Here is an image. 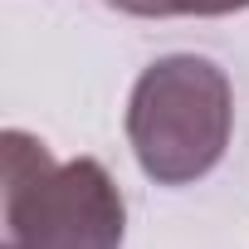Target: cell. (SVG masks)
Segmentation results:
<instances>
[{"label": "cell", "instance_id": "cell-1", "mask_svg": "<svg viewBox=\"0 0 249 249\" xmlns=\"http://www.w3.org/2000/svg\"><path fill=\"white\" fill-rule=\"evenodd\" d=\"M0 249H122L127 205L103 161H54L49 147L20 127L0 137Z\"/></svg>", "mask_w": 249, "mask_h": 249}, {"label": "cell", "instance_id": "cell-2", "mask_svg": "<svg viewBox=\"0 0 249 249\" xmlns=\"http://www.w3.org/2000/svg\"><path fill=\"white\" fill-rule=\"evenodd\" d=\"M234 93L220 64L200 54H166L142 69L127 98V142L157 186H196L230 147Z\"/></svg>", "mask_w": 249, "mask_h": 249}, {"label": "cell", "instance_id": "cell-3", "mask_svg": "<svg viewBox=\"0 0 249 249\" xmlns=\"http://www.w3.org/2000/svg\"><path fill=\"white\" fill-rule=\"evenodd\" d=\"M103 5L122 15H142V20H215V15H239L249 10V0H103Z\"/></svg>", "mask_w": 249, "mask_h": 249}]
</instances>
